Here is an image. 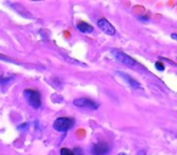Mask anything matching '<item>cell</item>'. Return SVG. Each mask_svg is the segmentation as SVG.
<instances>
[{
    "label": "cell",
    "instance_id": "obj_1",
    "mask_svg": "<svg viewBox=\"0 0 177 155\" xmlns=\"http://www.w3.org/2000/svg\"><path fill=\"white\" fill-rule=\"evenodd\" d=\"M23 96L27 99V102L29 103V106L34 109H39L41 107V97H40V92L36 90H24L23 91Z\"/></svg>",
    "mask_w": 177,
    "mask_h": 155
},
{
    "label": "cell",
    "instance_id": "obj_2",
    "mask_svg": "<svg viewBox=\"0 0 177 155\" xmlns=\"http://www.w3.org/2000/svg\"><path fill=\"white\" fill-rule=\"evenodd\" d=\"M75 120L73 118H57L54 121V129L58 132H66L69 129H72V126L74 125Z\"/></svg>",
    "mask_w": 177,
    "mask_h": 155
},
{
    "label": "cell",
    "instance_id": "obj_3",
    "mask_svg": "<svg viewBox=\"0 0 177 155\" xmlns=\"http://www.w3.org/2000/svg\"><path fill=\"white\" fill-rule=\"evenodd\" d=\"M112 55L114 56V58H115L118 62H120V63H123V64H125V66L134 67V66L136 64V61H135L132 57H130L129 55H126L125 52H123V51H120V50H118V49H113V50H112Z\"/></svg>",
    "mask_w": 177,
    "mask_h": 155
},
{
    "label": "cell",
    "instance_id": "obj_4",
    "mask_svg": "<svg viewBox=\"0 0 177 155\" xmlns=\"http://www.w3.org/2000/svg\"><path fill=\"white\" fill-rule=\"evenodd\" d=\"M73 104L78 108H86V109H92V110H96L98 109L99 104L96 103L95 101L92 99H88V98H85V97H80V98H75L73 101Z\"/></svg>",
    "mask_w": 177,
    "mask_h": 155
},
{
    "label": "cell",
    "instance_id": "obj_5",
    "mask_svg": "<svg viewBox=\"0 0 177 155\" xmlns=\"http://www.w3.org/2000/svg\"><path fill=\"white\" fill-rule=\"evenodd\" d=\"M110 150V147L108 143L106 142H98L95 143L91 148V153L92 155H107Z\"/></svg>",
    "mask_w": 177,
    "mask_h": 155
},
{
    "label": "cell",
    "instance_id": "obj_6",
    "mask_svg": "<svg viewBox=\"0 0 177 155\" xmlns=\"http://www.w3.org/2000/svg\"><path fill=\"white\" fill-rule=\"evenodd\" d=\"M97 25H98V28L103 32V33H106V34H108V35H114L115 34V28L110 24V22H108L106 18H99L98 21H97Z\"/></svg>",
    "mask_w": 177,
    "mask_h": 155
},
{
    "label": "cell",
    "instance_id": "obj_7",
    "mask_svg": "<svg viewBox=\"0 0 177 155\" xmlns=\"http://www.w3.org/2000/svg\"><path fill=\"white\" fill-rule=\"evenodd\" d=\"M116 75H119V76H121L129 85H130V87H132V89H136V90H138V89H141L142 86H141V84L137 81V80H135L134 78H131L129 74H126V73H123V72H116Z\"/></svg>",
    "mask_w": 177,
    "mask_h": 155
},
{
    "label": "cell",
    "instance_id": "obj_8",
    "mask_svg": "<svg viewBox=\"0 0 177 155\" xmlns=\"http://www.w3.org/2000/svg\"><path fill=\"white\" fill-rule=\"evenodd\" d=\"M77 28H78V30L79 32H82V33H92L93 32V27L91 25V24H88L86 22H79L78 24H77Z\"/></svg>",
    "mask_w": 177,
    "mask_h": 155
},
{
    "label": "cell",
    "instance_id": "obj_9",
    "mask_svg": "<svg viewBox=\"0 0 177 155\" xmlns=\"http://www.w3.org/2000/svg\"><path fill=\"white\" fill-rule=\"evenodd\" d=\"M12 80V78L11 76H0V85H5V84H7V83H10Z\"/></svg>",
    "mask_w": 177,
    "mask_h": 155
},
{
    "label": "cell",
    "instance_id": "obj_10",
    "mask_svg": "<svg viewBox=\"0 0 177 155\" xmlns=\"http://www.w3.org/2000/svg\"><path fill=\"white\" fill-rule=\"evenodd\" d=\"M61 155H74L73 150L68 149V148H62L61 149Z\"/></svg>",
    "mask_w": 177,
    "mask_h": 155
},
{
    "label": "cell",
    "instance_id": "obj_11",
    "mask_svg": "<svg viewBox=\"0 0 177 155\" xmlns=\"http://www.w3.org/2000/svg\"><path fill=\"white\" fill-rule=\"evenodd\" d=\"M155 68H157L158 70H160V72H163V70L165 69V67H164V64H163L161 62H157V63H155Z\"/></svg>",
    "mask_w": 177,
    "mask_h": 155
},
{
    "label": "cell",
    "instance_id": "obj_12",
    "mask_svg": "<svg viewBox=\"0 0 177 155\" xmlns=\"http://www.w3.org/2000/svg\"><path fill=\"white\" fill-rule=\"evenodd\" d=\"M73 153H74V155H83V150L80 148H75L73 150Z\"/></svg>",
    "mask_w": 177,
    "mask_h": 155
},
{
    "label": "cell",
    "instance_id": "obj_13",
    "mask_svg": "<svg viewBox=\"0 0 177 155\" xmlns=\"http://www.w3.org/2000/svg\"><path fill=\"white\" fill-rule=\"evenodd\" d=\"M171 38H172V39H175V40L177 41V34L176 33H172V34H171Z\"/></svg>",
    "mask_w": 177,
    "mask_h": 155
},
{
    "label": "cell",
    "instance_id": "obj_14",
    "mask_svg": "<svg viewBox=\"0 0 177 155\" xmlns=\"http://www.w3.org/2000/svg\"><path fill=\"white\" fill-rule=\"evenodd\" d=\"M137 155H146V152H144V150H140V152L137 153Z\"/></svg>",
    "mask_w": 177,
    "mask_h": 155
},
{
    "label": "cell",
    "instance_id": "obj_15",
    "mask_svg": "<svg viewBox=\"0 0 177 155\" xmlns=\"http://www.w3.org/2000/svg\"><path fill=\"white\" fill-rule=\"evenodd\" d=\"M118 155H127V154H125V153H119Z\"/></svg>",
    "mask_w": 177,
    "mask_h": 155
}]
</instances>
